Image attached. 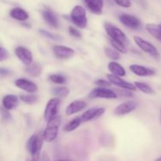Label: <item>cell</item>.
<instances>
[{
  "label": "cell",
  "instance_id": "cell-28",
  "mask_svg": "<svg viewBox=\"0 0 161 161\" xmlns=\"http://www.w3.org/2000/svg\"><path fill=\"white\" fill-rule=\"evenodd\" d=\"M20 99L28 105H33L38 101V97L35 94H21L20 95Z\"/></svg>",
  "mask_w": 161,
  "mask_h": 161
},
{
  "label": "cell",
  "instance_id": "cell-9",
  "mask_svg": "<svg viewBox=\"0 0 161 161\" xmlns=\"http://www.w3.org/2000/svg\"><path fill=\"white\" fill-rule=\"evenodd\" d=\"M108 80L112 83L113 85L118 86L119 88H122V89L128 90L130 91H136L137 87L135 86V85L134 83H129V82L125 81V80H123L121 77L117 76V75H114L113 74H108L106 75Z\"/></svg>",
  "mask_w": 161,
  "mask_h": 161
},
{
  "label": "cell",
  "instance_id": "cell-21",
  "mask_svg": "<svg viewBox=\"0 0 161 161\" xmlns=\"http://www.w3.org/2000/svg\"><path fill=\"white\" fill-rule=\"evenodd\" d=\"M9 15L15 20L19 21H25L28 19V14L20 7H15L12 9L9 13Z\"/></svg>",
  "mask_w": 161,
  "mask_h": 161
},
{
  "label": "cell",
  "instance_id": "cell-5",
  "mask_svg": "<svg viewBox=\"0 0 161 161\" xmlns=\"http://www.w3.org/2000/svg\"><path fill=\"white\" fill-rule=\"evenodd\" d=\"M134 41H135V43L137 44V46H138L142 51H144L145 53H148V54L150 55L151 57H153V58H160V53H159L158 50H157V47H156L153 44L148 42V41L145 40V39L139 37V36H134Z\"/></svg>",
  "mask_w": 161,
  "mask_h": 161
},
{
  "label": "cell",
  "instance_id": "cell-32",
  "mask_svg": "<svg viewBox=\"0 0 161 161\" xmlns=\"http://www.w3.org/2000/svg\"><path fill=\"white\" fill-rule=\"evenodd\" d=\"M115 92L116 93L117 96H120L122 97H133V94H132V91H128V90H125V89H120L119 90H116Z\"/></svg>",
  "mask_w": 161,
  "mask_h": 161
},
{
  "label": "cell",
  "instance_id": "cell-31",
  "mask_svg": "<svg viewBox=\"0 0 161 161\" xmlns=\"http://www.w3.org/2000/svg\"><path fill=\"white\" fill-rule=\"evenodd\" d=\"M39 33H40L42 36H45V37L48 38V39H52V40H54V41H58L61 39V38L59 37L57 35L53 34V33L50 32V31H47V30H44V29H39Z\"/></svg>",
  "mask_w": 161,
  "mask_h": 161
},
{
  "label": "cell",
  "instance_id": "cell-15",
  "mask_svg": "<svg viewBox=\"0 0 161 161\" xmlns=\"http://www.w3.org/2000/svg\"><path fill=\"white\" fill-rule=\"evenodd\" d=\"M15 85L17 87L28 93H35L38 90L37 85L27 79H18L15 81Z\"/></svg>",
  "mask_w": 161,
  "mask_h": 161
},
{
  "label": "cell",
  "instance_id": "cell-27",
  "mask_svg": "<svg viewBox=\"0 0 161 161\" xmlns=\"http://www.w3.org/2000/svg\"><path fill=\"white\" fill-rule=\"evenodd\" d=\"M105 53L108 58H110L113 61H117V60L120 59V54H119V52L117 51L116 49H114L113 47H106L105 48Z\"/></svg>",
  "mask_w": 161,
  "mask_h": 161
},
{
  "label": "cell",
  "instance_id": "cell-42",
  "mask_svg": "<svg viewBox=\"0 0 161 161\" xmlns=\"http://www.w3.org/2000/svg\"><path fill=\"white\" fill-rule=\"evenodd\" d=\"M155 161H161V157H159V158H157V160H156Z\"/></svg>",
  "mask_w": 161,
  "mask_h": 161
},
{
  "label": "cell",
  "instance_id": "cell-25",
  "mask_svg": "<svg viewBox=\"0 0 161 161\" xmlns=\"http://www.w3.org/2000/svg\"><path fill=\"white\" fill-rule=\"evenodd\" d=\"M51 92L56 97L64 98L69 94V90L65 86H58V87H53L51 90Z\"/></svg>",
  "mask_w": 161,
  "mask_h": 161
},
{
  "label": "cell",
  "instance_id": "cell-7",
  "mask_svg": "<svg viewBox=\"0 0 161 161\" xmlns=\"http://www.w3.org/2000/svg\"><path fill=\"white\" fill-rule=\"evenodd\" d=\"M60 103H61V100L59 97L52 98L47 102V106L44 110V119L47 122L58 115Z\"/></svg>",
  "mask_w": 161,
  "mask_h": 161
},
{
  "label": "cell",
  "instance_id": "cell-12",
  "mask_svg": "<svg viewBox=\"0 0 161 161\" xmlns=\"http://www.w3.org/2000/svg\"><path fill=\"white\" fill-rule=\"evenodd\" d=\"M15 54L18 59L23 63L25 65H29L33 61L32 53L31 50L25 47H18L15 49Z\"/></svg>",
  "mask_w": 161,
  "mask_h": 161
},
{
  "label": "cell",
  "instance_id": "cell-41",
  "mask_svg": "<svg viewBox=\"0 0 161 161\" xmlns=\"http://www.w3.org/2000/svg\"><path fill=\"white\" fill-rule=\"evenodd\" d=\"M26 161H36V160H34L32 158H31V159H28V160H26Z\"/></svg>",
  "mask_w": 161,
  "mask_h": 161
},
{
  "label": "cell",
  "instance_id": "cell-19",
  "mask_svg": "<svg viewBox=\"0 0 161 161\" xmlns=\"http://www.w3.org/2000/svg\"><path fill=\"white\" fill-rule=\"evenodd\" d=\"M19 102L18 97L14 94H7L3 99V105L6 109L12 110L17 106Z\"/></svg>",
  "mask_w": 161,
  "mask_h": 161
},
{
  "label": "cell",
  "instance_id": "cell-17",
  "mask_svg": "<svg viewBox=\"0 0 161 161\" xmlns=\"http://www.w3.org/2000/svg\"><path fill=\"white\" fill-rule=\"evenodd\" d=\"M86 8L92 14L100 15L102 14L104 7V0H84Z\"/></svg>",
  "mask_w": 161,
  "mask_h": 161
},
{
  "label": "cell",
  "instance_id": "cell-23",
  "mask_svg": "<svg viewBox=\"0 0 161 161\" xmlns=\"http://www.w3.org/2000/svg\"><path fill=\"white\" fill-rule=\"evenodd\" d=\"M42 68L40 63L39 62H34L31 63V64L28 65V67L25 69V72L32 77H37L40 75L41 72H42Z\"/></svg>",
  "mask_w": 161,
  "mask_h": 161
},
{
  "label": "cell",
  "instance_id": "cell-20",
  "mask_svg": "<svg viewBox=\"0 0 161 161\" xmlns=\"http://www.w3.org/2000/svg\"><path fill=\"white\" fill-rule=\"evenodd\" d=\"M108 69L111 74L117 76L123 77L126 75V70L120 64L116 61H111L108 64Z\"/></svg>",
  "mask_w": 161,
  "mask_h": 161
},
{
  "label": "cell",
  "instance_id": "cell-14",
  "mask_svg": "<svg viewBox=\"0 0 161 161\" xmlns=\"http://www.w3.org/2000/svg\"><path fill=\"white\" fill-rule=\"evenodd\" d=\"M105 109L104 108H91L85 112L81 116L82 122H89L100 118L105 113Z\"/></svg>",
  "mask_w": 161,
  "mask_h": 161
},
{
  "label": "cell",
  "instance_id": "cell-6",
  "mask_svg": "<svg viewBox=\"0 0 161 161\" xmlns=\"http://www.w3.org/2000/svg\"><path fill=\"white\" fill-rule=\"evenodd\" d=\"M89 98H105V99H116L117 98V94L113 90L108 89L107 87H96L91 91L89 94Z\"/></svg>",
  "mask_w": 161,
  "mask_h": 161
},
{
  "label": "cell",
  "instance_id": "cell-33",
  "mask_svg": "<svg viewBox=\"0 0 161 161\" xmlns=\"http://www.w3.org/2000/svg\"><path fill=\"white\" fill-rule=\"evenodd\" d=\"M95 84L97 85V86H101V87H108V86H111L112 85H113L108 80H103V79H100V80H96Z\"/></svg>",
  "mask_w": 161,
  "mask_h": 161
},
{
  "label": "cell",
  "instance_id": "cell-43",
  "mask_svg": "<svg viewBox=\"0 0 161 161\" xmlns=\"http://www.w3.org/2000/svg\"><path fill=\"white\" fill-rule=\"evenodd\" d=\"M160 120H161V111H160Z\"/></svg>",
  "mask_w": 161,
  "mask_h": 161
},
{
  "label": "cell",
  "instance_id": "cell-3",
  "mask_svg": "<svg viewBox=\"0 0 161 161\" xmlns=\"http://www.w3.org/2000/svg\"><path fill=\"white\" fill-rule=\"evenodd\" d=\"M70 18L74 25L80 28H85L87 25L86 11L82 6H75L71 11Z\"/></svg>",
  "mask_w": 161,
  "mask_h": 161
},
{
  "label": "cell",
  "instance_id": "cell-26",
  "mask_svg": "<svg viewBox=\"0 0 161 161\" xmlns=\"http://www.w3.org/2000/svg\"><path fill=\"white\" fill-rule=\"evenodd\" d=\"M134 84L135 85V86L137 87V89L139 90L140 91H142L144 94H153L154 91L149 84L146 83H142V82H135Z\"/></svg>",
  "mask_w": 161,
  "mask_h": 161
},
{
  "label": "cell",
  "instance_id": "cell-34",
  "mask_svg": "<svg viewBox=\"0 0 161 161\" xmlns=\"http://www.w3.org/2000/svg\"><path fill=\"white\" fill-rule=\"evenodd\" d=\"M9 110H7V109H6V108H4V107H3V108H0V113H1V115H2V117H3V119H4V120H9V119H11V115L9 114Z\"/></svg>",
  "mask_w": 161,
  "mask_h": 161
},
{
  "label": "cell",
  "instance_id": "cell-11",
  "mask_svg": "<svg viewBox=\"0 0 161 161\" xmlns=\"http://www.w3.org/2000/svg\"><path fill=\"white\" fill-rule=\"evenodd\" d=\"M53 51L55 56L61 60H67L75 55V50L66 46L56 45L53 47Z\"/></svg>",
  "mask_w": 161,
  "mask_h": 161
},
{
  "label": "cell",
  "instance_id": "cell-22",
  "mask_svg": "<svg viewBox=\"0 0 161 161\" xmlns=\"http://www.w3.org/2000/svg\"><path fill=\"white\" fill-rule=\"evenodd\" d=\"M146 29L153 37L157 39V40L161 41V24H147L146 25Z\"/></svg>",
  "mask_w": 161,
  "mask_h": 161
},
{
  "label": "cell",
  "instance_id": "cell-8",
  "mask_svg": "<svg viewBox=\"0 0 161 161\" xmlns=\"http://www.w3.org/2000/svg\"><path fill=\"white\" fill-rule=\"evenodd\" d=\"M138 107V103L134 100H127L118 105L114 110V114L116 116H121L130 113L135 110Z\"/></svg>",
  "mask_w": 161,
  "mask_h": 161
},
{
  "label": "cell",
  "instance_id": "cell-18",
  "mask_svg": "<svg viewBox=\"0 0 161 161\" xmlns=\"http://www.w3.org/2000/svg\"><path fill=\"white\" fill-rule=\"evenodd\" d=\"M42 17H43L44 20L50 25L51 27L54 28H59V20H58V17L56 14L53 12L50 9H45L42 10Z\"/></svg>",
  "mask_w": 161,
  "mask_h": 161
},
{
  "label": "cell",
  "instance_id": "cell-16",
  "mask_svg": "<svg viewBox=\"0 0 161 161\" xmlns=\"http://www.w3.org/2000/svg\"><path fill=\"white\" fill-rule=\"evenodd\" d=\"M87 104L86 102L83 100H76L74 102H71L69 105L67 106L65 110L66 116H72L75 113H79V112L82 111L86 107Z\"/></svg>",
  "mask_w": 161,
  "mask_h": 161
},
{
  "label": "cell",
  "instance_id": "cell-1",
  "mask_svg": "<svg viewBox=\"0 0 161 161\" xmlns=\"http://www.w3.org/2000/svg\"><path fill=\"white\" fill-rule=\"evenodd\" d=\"M44 135L42 130L36 132L31 135L27 142L26 147L28 153L31 155V157L34 160L39 161L40 157L41 150H42V144H43Z\"/></svg>",
  "mask_w": 161,
  "mask_h": 161
},
{
  "label": "cell",
  "instance_id": "cell-13",
  "mask_svg": "<svg viewBox=\"0 0 161 161\" xmlns=\"http://www.w3.org/2000/svg\"><path fill=\"white\" fill-rule=\"evenodd\" d=\"M129 69L135 75L140 77L153 76L156 74V71L154 69L146 67V66L140 65V64H131L130 65Z\"/></svg>",
  "mask_w": 161,
  "mask_h": 161
},
{
  "label": "cell",
  "instance_id": "cell-38",
  "mask_svg": "<svg viewBox=\"0 0 161 161\" xmlns=\"http://www.w3.org/2000/svg\"><path fill=\"white\" fill-rule=\"evenodd\" d=\"M11 73V71L6 68H0V75L6 76V75H9Z\"/></svg>",
  "mask_w": 161,
  "mask_h": 161
},
{
  "label": "cell",
  "instance_id": "cell-24",
  "mask_svg": "<svg viewBox=\"0 0 161 161\" xmlns=\"http://www.w3.org/2000/svg\"><path fill=\"white\" fill-rule=\"evenodd\" d=\"M82 119L80 117H76L74 118L73 119H72L71 121H69L67 124L64 125V127H63V130L65 132H71L73 131V130H76L82 124Z\"/></svg>",
  "mask_w": 161,
  "mask_h": 161
},
{
  "label": "cell",
  "instance_id": "cell-39",
  "mask_svg": "<svg viewBox=\"0 0 161 161\" xmlns=\"http://www.w3.org/2000/svg\"><path fill=\"white\" fill-rule=\"evenodd\" d=\"M41 161H50V157H49L48 154H47L46 152H43V153H42Z\"/></svg>",
  "mask_w": 161,
  "mask_h": 161
},
{
  "label": "cell",
  "instance_id": "cell-30",
  "mask_svg": "<svg viewBox=\"0 0 161 161\" xmlns=\"http://www.w3.org/2000/svg\"><path fill=\"white\" fill-rule=\"evenodd\" d=\"M110 42H111L112 47L114 49H116L117 51H119L121 53H127V48H126V46H124V44L120 43V42H117V41H115L113 39H110Z\"/></svg>",
  "mask_w": 161,
  "mask_h": 161
},
{
  "label": "cell",
  "instance_id": "cell-35",
  "mask_svg": "<svg viewBox=\"0 0 161 161\" xmlns=\"http://www.w3.org/2000/svg\"><path fill=\"white\" fill-rule=\"evenodd\" d=\"M69 33H70V35H72V36H74V37L79 38V39L82 37L81 32H80L78 29H76L75 28H74V27H72V26L69 27Z\"/></svg>",
  "mask_w": 161,
  "mask_h": 161
},
{
  "label": "cell",
  "instance_id": "cell-40",
  "mask_svg": "<svg viewBox=\"0 0 161 161\" xmlns=\"http://www.w3.org/2000/svg\"><path fill=\"white\" fill-rule=\"evenodd\" d=\"M57 161H72V160H58Z\"/></svg>",
  "mask_w": 161,
  "mask_h": 161
},
{
  "label": "cell",
  "instance_id": "cell-4",
  "mask_svg": "<svg viewBox=\"0 0 161 161\" xmlns=\"http://www.w3.org/2000/svg\"><path fill=\"white\" fill-rule=\"evenodd\" d=\"M104 27H105V31L110 39L117 41V42L124 44L126 47L129 45V39H127L126 34L122 30L110 23H105Z\"/></svg>",
  "mask_w": 161,
  "mask_h": 161
},
{
  "label": "cell",
  "instance_id": "cell-37",
  "mask_svg": "<svg viewBox=\"0 0 161 161\" xmlns=\"http://www.w3.org/2000/svg\"><path fill=\"white\" fill-rule=\"evenodd\" d=\"M115 1H116V4L124 8H129L131 6V3L130 0H115Z\"/></svg>",
  "mask_w": 161,
  "mask_h": 161
},
{
  "label": "cell",
  "instance_id": "cell-2",
  "mask_svg": "<svg viewBox=\"0 0 161 161\" xmlns=\"http://www.w3.org/2000/svg\"><path fill=\"white\" fill-rule=\"evenodd\" d=\"M60 125H61V117L58 115L47 121V127L43 130L45 142L50 143L56 139L59 133Z\"/></svg>",
  "mask_w": 161,
  "mask_h": 161
},
{
  "label": "cell",
  "instance_id": "cell-36",
  "mask_svg": "<svg viewBox=\"0 0 161 161\" xmlns=\"http://www.w3.org/2000/svg\"><path fill=\"white\" fill-rule=\"evenodd\" d=\"M9 56V52L7 51V50H6L3 47H0V61H3L4 60H6Z\"/></svg>",
  "mask_w": 161,
  "mask_h": 161
},
{
  "label": "cell",
  "instance_id": "cell-29",
  "mask_svg": "<svg viewBox=\"0 0 161 161\" xmlns=\"http://www.w3.org/2000/svg\"><path fill=\"white\" fill-rule=\"evenodd\" d=\"M49 80L56 84H64L66 83V78L62 75L58 74H52L49 76Z\"/></svg>",
  "mask_w": 161,
  "mask_h": 161
},
{
  "label": "cell",
  "instance_id": "cell-10",
  "mask_svg": "<svg viewBox=\"0 0 161 161\" xmlns=\"http://www.w3.org/2000/svg\"><path fill=\"white\" fill-rule=\"evenodd\" d=\"M119 20L123 25L131 29L138 30L142 28V23L139 19L130 14H122L119 16Z\"/></svg>",
  "mask_w": 161,
  "mask_h": 161
}]
</instances>
